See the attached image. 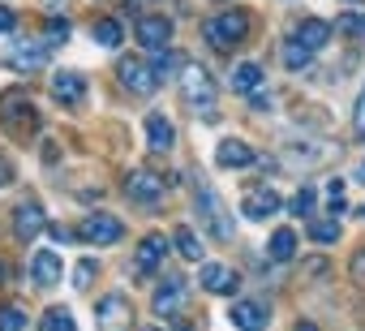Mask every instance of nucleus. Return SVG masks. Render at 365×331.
Masks as SVG:
<instances>
[{
  "mask_svg": "<svg viewBox=\"0 0 365 331\" xmlns=\"http://www.w3.org/2000/svg\"><path fill=\"white\" fill-rule=\"evenodd\" d=\"M172 245L180 250V258H190V263H198V258L207 254V250H202V241L194 237V228H176V233H172Z\"/></svg>",
  "mask_w": 365,
  "mask_h": 331,
  "instance_id": "22",
  "label": "nucleus"
},
{
  "mask_svg": "<svg viewBox=\"0 0 365 331\" xmlns=\"http://www.w3.org/2000/svg\"><path fill=\"white\" fill-rule=\"evenodd\" d=\"M309 237H314V241H322V245L339 241V220H335V215H327V220H314V224H309Z\"/></svg>",
  "mask_w": 365,
  "mask_h": 331,
  "instance_id": "26",
  "label": "nucleus"
},
{
  "mask_svg": "<svg viewBox=\"0 0 365 331\" xmlns=\"http://www.w3.org/2000/svg\"><path fill=\"white\" fill-rule=\"evenodd\" d=\"M43 39H48V44H65V39H69V22H65V18H48V22H43Z\"/></svg>",
  "mask_w": 365,
  "mask_h": 331,
  "instance_id": "29",
  "label": "nucleus"
},
{
  "mask_svg": "<svg viewBox=\"0 0 365 331\" xmlns=\"http://www.w3.org/2000/svg\"><path fill=\"white\" fill-rule=\"evenodd\" d=\"M356 181H361V185H365V159H361V163H356Z\"/></svg>",
  "mask_w": 365,
  "mask_h": 331,
  "instance_id": "38",
  "label": "nucleus"
},
{
  "mask_svg": "<svg viewBox=\"0 0 365 331\" xmlns=\"http://www.w3.org/2000/svg\"><path fill=\"white\" fill-rule=\"evenodd\" d=\"M0 280H5V267H0Z\"/></svg>",
  "mask_w": 365,
  "mask_h": 331,
  "instance_id": "40",
  "label": "nucleus"
},
{
  "mask_svg": "<svg viewBox=\"0 0 365 331\" xmlns=\"http://www.w3.org/2000/svg\"><path fill=\"white\" fill-rule=\"evenodd\" d=\"M180 95L190 108L202 112V121H220L215 116V82L202 65H180Z\"/></svg>",
  "mask_w": 365,
  "mask_h": 331,
  "instance_id": "1",
  "label": "nucleus"
},
{
  "mask_svg": "<svg viewBox=\"0 0 365 331\" xmlns=\"http://www.w3.org/2000/svg\"><path fill=\"white\" fill-rule=\"evenodd\" d=\"M120 82H125V91H133V95H155V86H159V73H155V65H146V61H138V56H129V61H120Z\"/></svg>",
  "mask_w": 365,
  "mask_h": 331,
  "instance_id": "6",
  "label": "nucleus"
},
{
  "mask_svg": "<svg viewBox=\"0 0 365 331\" xmlns=\"http://www.w3.org/2000/svg\"><path fill=\"white\" fill-rule=\"evenodd\" d=\"M133 35H138V44H142L146 52H163V48L172 44V22H168L163 14H146V18H138Z\"/></svg>",
  "mask_w": 365,
  "mask_h": 331,
  "instance_id": "5",
  "label": "nucleus"
},
{
  "mask_svg": "<svg viewBox=\"0 0 365 331\" xmlns=\"http://www.w3.org/2000/svg\"><path fill=\"white\" fill-rule=\"evenodd\" d=\"M43 228H48V220H43V207H39V203H22V207L14 211V233H18L22 241H35Z\"/></svg>",
  "mask_w": 365,
  "mask_h": 331,
  "instance_id": "15",
  "label": "nucleus"
},
{
  "mask_svg": "<svg viewBox=\"0 0 365 331\" xmlns=\"http://www.w3.org/2000/svg\"><path fill=\"white\" fill-rule=\"evenodd\" d=\"M5 185H14V163L0 155V190H5Z\"/></svg>",
  "mask_w": 365,
  "mask_h": 331,
  "instance_id": "36",
  "label": "nucleus"
},
{
  "mask_svg": "<svg viewBox=\"0 0 365 331\" xmlns=\"http://www.w3.org/2000/svg\"><path fill=\"white\" fill-rule=\"evenodd\" d=\"M202 35H207V44H211V48H220V52H228L232 44H241V39L250 35V14H245V9H232V14H220V18H211V22H202Z\"/></svg>",
  "mask_w": 365,
  "mask_h": 331,
  "instance_id": "3",
  "label": "nucleus"
},
{
  "mask_svg": "<svg viewBox=\"0 0 365 331\" xmlns=\"http://www.w3.org/2000/svg\"><path fill=\"white\" fill-rule=\"evenodd\" d=\"M163 254H168V237H163V233H146V237L138 241V258H133V271H138V275H150V271L163 263Z\"/></svg>",
  "mask_w": 365,
  "mask_h": 331,
  "instance_id": "10",
  "label": "nucleus"
},
{
  "mask_svg": "<svg viewBox=\"0 0 365 331\" xmlns=\"http://www.w3.org/2000/svg\"><path fill=\"white\" fill-rule=\"evenodd\" d=\"M120 233H125V224L116 215H108V211H95V215H86L78 224V237L86 245H112V241H120Z\"/></svg>",
  "mask_w": 365,
  "mask_h": 331,
  "instance_id": "4",
  "label": "nucleus"
},
{
  "mask_svg": "<svg viewBox=\"0 0 365 331\" xmlns=\"http://www.w3.org/2000/svg\"><path fill=\"white\" fill-rule=\"evenodd\" d=\"M352 280H356V284H365V245L352 254Z\"/></svg>",
  "mask_w": 365,
  "mask_h": 331,
  "instance_id": "33",
  "label": "nucleus"
},
{
  "mask_svg": "<svg viewBox=\"0 0 365 331\" xmlns=\"http://www.w3.org/2000/svg\"><path fill=\"white\" fill-rule=\"evenodd\" d=\"M292 39H301L309 52H318V48H327V39H331V26H327V22H318V18H305V22H297Z\"/></svg>",
  "mask_w": 365,
  "mask_h": 331,
  "instance_id": "20",
  "label": "nucleus"
},
{
  "mask_svg": "<svg viewBox=\"0 0 365 331\" xmlns=\"http://www.w3.org/2000/svg\"><path fill=\"white\" fill-rule=\"evenodd\" d=\"M146 142H150V151H172L176 133H172V121L163 112H150L146 116Z\"/></svg>",
  "mask_w": 365,
  "mask_h": 331,
  "instance_id": "19",
  "label": "nucleus"
},
{
  "mask_svg": "<svg viewBox=\"0 0 365 331\" xmlns=\"http://www.w3.org/2000/svg\"><path fill=\"white\" fill-rule=\"evenodd\" d=\"M14 26H18V14H14V9H5V5H0V35H9Z\"/></svg>",
  "mask_w": 365,
  "mask_h": 331,
  "instance_id": "35",
  "label": "nucleus"
},
{
  "mask_svg": "<svg viewBox=\"0 0 365 331\" xmlns=\"http://www.w3.org/2000/svg\"><path fill=\"white\" fill-rule=\"evenodd\" d=\"M91 39H95L99 48H120V22H116V18H99V22L91 26Z\"/></svg>",
  "mask_w": 365,
  "mask_h": 331,
  "instance_id": "23",
  "label": "nucleus"
},
{
  "mask_svg": "<svg viewBox=\"0 0 365 331\" xmlns=\"http://www.w3.org/2000/svg\"><path fill=\"white\" fill-rule=\"evenodd\" d=\"M52 99H56V103H65V108H78V103L86 99V82H82V73L61 69V73L52 78Z\"/></svg>",
  "mask_w": 365,
  "mask_h": 331,
  "instance_id": "12",
  "label": "nucleus"
},
{
  "mask_svg": "<svg viewBox=\"0 0 365 331\" xmlns=\"http://www.w3.org/2000/svg\"><path fill=\"white\" fill-rule=\"evenodd\" d=\"M228 318H232V327H241V331H262V327H267V305H258V301H237Z\"/></svg>",
  "mask_w": 365,
  "mask_h": 331,
  "instance_id": "18",
  "label": "nucleus"
},
{
  "mask_svg": "<svg viewBox=\"0 0 365 331\" xmlns=\"http://www.w3.org/2000/svg\"><path fill=\"white\" fill-rule=\"evenodd\" d=\"M288 207H292V215H309V211H314V190H309V185H301V190L292 194V203H288Z\"/></svg>",
  "mask_w": 365,
  "mask_h": 331,
  "instance_id": "31",
  "label": "nucleus"
},
{
  "mask_svg": "<svg viewBox=\"0 0 365 331\" xmlns=\"http://www.w3.org/2000/svg\"><path fill=\"white\" fill-rule=\"evenodd\" d=\"M279 211V194L271 190V185H254L250 194H245V203H241V215L245 220H267V215H275Z\"/></svg>",
  "mask_w": 365,
  "mask_h": 331,
  "instance_id": "13",
  "label": "nucleus"
},
{
  "mask_svg": "<svg viewBox=\"0 0 365 331\" xmlns=\"http://www.w3.org/2000/svg\"><path fill=\"white\" fill-rule=\"evenodd\" d=\"M267 254H271L275 263H288V258L297 254V233H292V228H279V233L271 237V250H267Z\"/></svg>",
  "mask_w": 365,
  "mask_h": 331,
  "instance_id": "24",
  "label": "nucleus"
},
{
  "mask_svg": "<svg viewBox=\"0 0 365 331\" xmlns=\"http://www.w3.org/2000/svg\"><path fill=\"white\" fill-rule=\"evenodd\" d=\"M297 331H318V327L314 322H297Z\"/></svg>",
  "mask_w": 365,
  "mask_h": 331,
  "instance_id": "39",
  "label": "nucleus"
},
{
  "mask_svg": "<svg viewBox=\"0 0 365 331\" xmlns=\"http://www.w3.org/2000/svg\"><path fill=\"white\" fill-rule=\"evenodd\" d=\"M61 271H65V263H61L56 250H35V258H31V280H35L39 288H56V284H61Z\"/></svg>",
  "mask_w": 365,
  "mask_h": 331,
  "instance_id": "11",
  "label": "nucleus"
},
{
  "mask_svg": "<svg viewBox=\"0 0 365 331\" xmlns=\"http://www.w3.org/2000/svg\"><path fill=\"white\" fill-rule=\"evenodd\" d=\"M198 280H202L207 292H220V297H232V292L241 288V275H237L232 267H220V263H207Z\"/></svg>",
  "mask_w": 365,
  "mask_h": 331,
  "instance_id": "14",
  "label": "nucleus"
},
{
  "mask_svg": "<svg viewBox=\"0 0 365 331\" xmlns=\"http://www.w3.org/2000/svg\"><path fill=\"white\" fill-rule=\"evenodd\" d=\"M352 125H356V133H365V91L356 95V108H352Z\"/></svg>",
  "mask_w": 365,
  "mask_h": 331,
  "instance_id": "34",
  "label": "nucleus"
},
{
  "mask_svg": "<svg viewBox=\"0 0 365 331\" xmlns=\"http://www.w3.org/2000/svg\"><path fill=\"white\" fill-rule=\"evenodd\" d=\"M335 35H365V14H344L335 22Z\"/></svg>",
  "mask_w": 365,
  "mask_h": 331,
  "instance_id": "30",
  "label": "nucleus"
},
{
  "mask_svg": "<svg viewBox=\"0 0 365 331\" xmlns=\"http://www.w3.org/2000/svg\"><path fill=\"white\" fill-rule=\"evenodd\" d=\"M194 207H198L202 228H207L215 241H232V211L220 203V194H215L211 185H202V181H198V198H194Z\"/></svg>",
  "mask_w": 365,
  "mask_h": 331,
  "instance_id": "2",
  "label": "nucleus"
},
{
  "mask_svg": "<svg viewBox=\"0 0 365 331\" xmlns=\"http://www.w3.org/2000/svg\"><path fill=\"white\" fill-rule=\"evenodd\" d=\"M185 301H190V284L176 280V275L155 288V314H163V318H172L176 310H185Z\"/></svg>",
  "mask_w": 365,
  "mask_h": 331,
  "instance_id": "9",
  "label": "nucleus"
},
{
  "mask_svg": "<svg viewBox=\"0 0 365 331\" xmlns=\"http://www.w3.org/2000/svg\"><path fill=\"white\" fill-rule=\"evenodd\" d=\"M39 331H78V322H73L69 310H48L43 322H39Z\"/></svg>",
  "mask_w": 365,
  "mask_h": 331,
  "instance_id": "27",
  "label": "nucleus"
},
{
  "mask_svg": "<svg viewBox=\"0 0 365 331\" xmlns=\"http://www.w3.org/2000/svg\"><path fill=\"white\" fill-rule=\"evenodd\" d=\"M279 56H284V65H288V69H305V65L314 61V52H309V48L301 44V39H288Z\"/></svg>",
  "mask_w": 365,
  "mask_h": 331,
  "instance_id": "25",
  "label": "nucleus"
},
{
  "mask_svg": "<svg viewBox=\"0 0 365 331\" xmlns=\"http://www.w3.org/2000/svg\"><path fill=\"white\" fill-rule=\"evenodd\" d=\"M215 163H220V168H254V163H258V151H250V146L237 142V138H224Z\"/></svg>",
  "mask_w": 365,
  "mask_h": 331,
  "instance_id": "16",
  "label": "nucleus"
},
{
  "mask_svg": "<svg viewBox=\"0 0 365 331\" xmlns=\"http://www.w3.org/2000/svg\"><path fill=\"white\" fill-rule=\"evenodd\" d=\"M95 318H99L103 331H120L125 322H133V305H129L125 292H108V297L95 305Z\"/></svg>",
  "mask_w": 365,
  "mask_h": 331,
  "instance_id": "7",
  "label": "nucleus"
},
{
  "mask_svg": "<svg viewBox=\"0 0 365 331\" xmlns=\"http://www.w3.org/2000/svg\"><path fill=\"white\" fill-rule=\"evenodd\" d=\"M91 280H95V263H91V258H86V263H82V267H78V271H73V284H78V288H86V284H91Z\"/></svg>",
  "mask_w": 365,
  "mask_h": 331,
  "instance_id": "32",
  "label": "nucleus"
},
{
  "mask_svg": "<svg viewBox=\"0 0 365 331\" xmlns=\"http://www.w3.org/2000/svg\"><path fill=\"white\" fill-rule=\"evenodd\" d=\"M0 331H26V310L22 305H0Z\"/></svg>",
  "mask_w": 365,
  "mask_h": 331,
  "instance_id": "28",
  "label": "nucleus"
},
{
  "mask_svg": "<svg viewBox=\"0 0 365 331\" xmlns=\"http://www.w3.org/2000/svg\"><path fill=\"white\" fill-rule=\"evenodd\" d=\"M159 331H190V327L180 322V318H163V322H159Z\"/></svg>",
  "mask_w": 365,
  "mask_h": 331,
  "instance_id": "37",
  "label": "nucleus"
},
{
  "mask_svg": "<svg viewBox=\"0 0 365 331\" xmlns=\"http://www.w3.org/2000/svg\"><path fill=\"white\" fill-rule=\"evenodd\" d=\"M125 194L133 203H159L163 198V177H155L150 168H133L129 181H125Z\"/></svg>",
  "mask_w": 365,
  "mask_h": 331,
  "instance_id": "8",
  "label": "nucleus"
},
{
  "mask_svg": "<svg viewBox=\"0 0 365 331\" xmlns=\"http://www.w3.org/2000/svg\"><path fill=\"white\" fill-rule=\"evenodd\" d=\"M9 65H14L18 73H39V69L48 65V44H18V48L9 52Z\"/></svg>",
  "mask_w": 365,
  "mask_h": 331,
  "instance_id": "17",
  "label": "nucleus"
},
{
  "mask_svg": "<svg viewBox=\"0 0 365 331\" xmlns=\"http://www.w3.org/2000/svg\"><path fill=\"white\" fill-rule=\"evenodd\" d=\"M258 86H262V65L245 61V65L232 69V91H237V95H254Z\"/></svg>",
  "mask_w": 365,
  "mask_h": 331,
  "instance_id": "21",
  "label": "nucleus"
}]
</instances>
